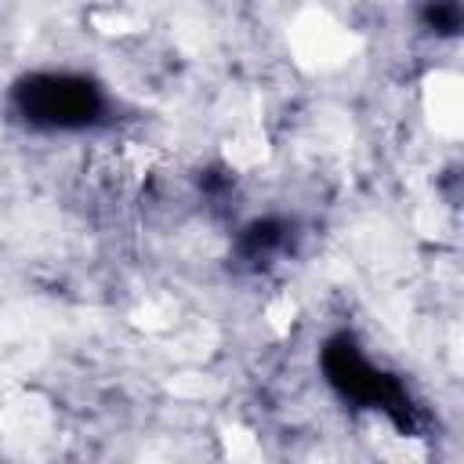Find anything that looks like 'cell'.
I'll return each mask as SVG.
<instances>
[{
	"label": "cell",
	"mask_w": 464,
	"mask_h": 464,
	"mask_svg": "<svg viewBox=\"0 0 464 464\" xmlns=\"http://www.w3.org/2000/svg\"><path fill=\"white\" fill-rule=\"evenodd\" d=\"M424 105L435 120V130L457 134L460 130V80L453 72H435L424 91Z\"/></svg>",
	"instance_id": "cell-2"
},
{
	"label": "cell",
	"mask_w": 464,
	"mask_h": 464,
	"mask_svg": "<svg viewBox=\"0 0 464 464\" xmlns=\"http://www.w3.org/2000/svg\"><path fill=\"white\" fill-rule=\"evenodd\" d=\"M290 44L301 54V62H312L319 69H330V65H341V62H348L355 54L359 36L352 29H344L341 22H334L330 14L312 11V14H304L294 25V40Z\"/></svg>",
	"instance_id": "cell-1"
}]
</instances>
